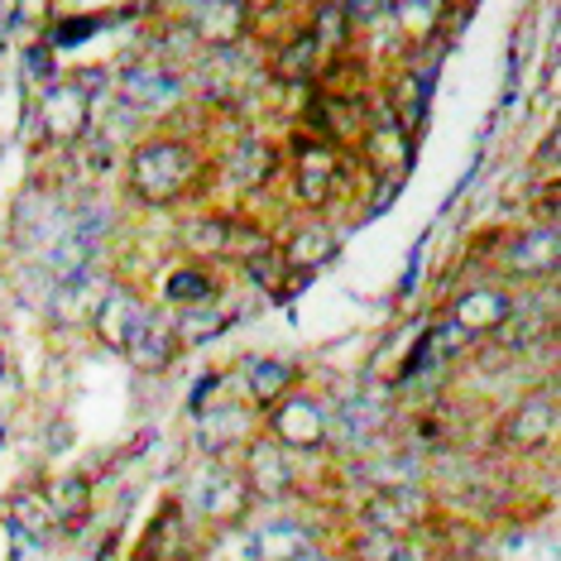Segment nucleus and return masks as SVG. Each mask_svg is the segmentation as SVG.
<instances>
[{"label": "nucleus", "mask_w": 561, "mask_h": 561, "mask_svg": "<svg viewBox=\"0 0 561 561\" xmlns=\"http://www.w3.org/2000/svg\"><path fill=\"white\" fill-rule=\"evenodd\" d=\"M446 561H480V557H470V552H461V557H446Z\"/></svg>", "instance_id": "72a5a7b5"}, {"label": "nucleus", "mask_w": 561, "mask_h": 561, "mask_svg": "<svg viewBox=\"0 0 561 561\" xmlns=\"http://www.w3.org/2000/svg\"><path fill=\"white\" fill-rule=\"evenodd\" d=\"M245 437H250V423L240 408H202L197 413V446L207 451V461H221Z\"/></svg>", "instance_id": "dca6fc26"}, {"label": "nucleus", "mask_w": 561, "mask_h": 561, "mask_svg": "<svg viewBox=\"0 0 561 561\" xmlns=\"http://www.w3.org/2000/svg\"><path fill=\"white\" fill-rule=\"evenodd\" d=\"M336 173H341V159H336V145L327 139H298V173H293V193L308 207H327L331 193H336Z\"/></svg>", "instance_id": "423d86ee"}, {"label": "nucleus", "mask_w": 561, "mask_h": 561, "mask_svg": "<svg viewBox=\"0 0 561 561\" xmlns=\"http://www.w3.org/2000/svg\"><path fill=\"white\" fill-rule=\"evenodd\" d=\"M197 173V159L187 145H178V139H145V145L130 154V183L135 193L145 202H154V207H169L187 193V183H193Z\"/></svg>", "instance_id": "f257e3e1"}, {"label": "nucleus", "mask_w": 561, "mask_h": 561, "mask_svg": "<svg viewBox=\"0 0 561 561\" xmlns=\"http://www.w3.org/2000/svg\"><path fill=\"white\" fill-rule=\"evenodd\" d=\"M336 254V236L327 231V226H302L298 236H293V245L284 250V264L288 270H312V264H322Z\"/></svg>", "instance_id": "5701e85b"}, {"label": "nucleus", "mask_w": 561, "mask_h": 561, "mask_svg": "<svg viewBox=\"0 0 561 561\" xmlns=\"http://www.w3.org/2000/svg\"><path fill=\"white\" fill-rule=\"evenodd\" d=\"M393 15L408 20V24H427V20H437V15H442V5H437V0H423V5L403 0V5H393Z\"/></svg>", "instance_id": "c85d7f7f"}, {"label": "nucleus", "mask_w": 561, "mask_h": 561, "mask_svg": "<svg viewBox=\"0 0 561 561\" xmlns=\"http://www.w3.org/2000/svg\"><path fill=\"white\" fill-rule=\"evenodd\" d=\"M557 145H561L557 135H547V139H542V169H557Z\"/></svg>", "instance_id": "2f4dec72"}, {"label": "nucleus", "mask_w": 561, "mask_h": 561, "mask_svg": "<svg viewBox=\"0 0 561 561\" xmlns=\"http://www.w3.org/2000/svg\"><path fill=\"white\" fill-rule=\"evenodd\" d=\"M250 533V552L254 561H302L312 557V533L293 518H274L264 528H245Z\"/></svg>", "instance_id": "ddd939ff"}, {"label": "nucleus", "mask_w": 561, "mask_h": 561, "mask_svg": "<svg viewBox=\"0 0 561 561\" xmlns=\"http://www.w3.org/2000/svg\"><path fill=\"white\" fill-rule=\"evenodd\" d=\"M245 490L250 500H278V494H288L293 484V466H288V451L270 437H254L250 451H245Z\"/></svg>", "instance_id": "0eeeda50"}, {"label": "nucleus", "mask_w": 561, "mask_h": 561, "mask_svg": "<svg viewBox=\"0 0 561 561\" xmlns=\"http://www.w3.org/2000/svg\"><path fill=\"white\" fill-rule=\"evenodd\" d=\"M557 260H561L557 226H538V231H523L514 245H508V254H504L508 274H518V278H542V274H552V270H557Z\"/></svg>", "instance_id": "2eb2a0df"}, {"label": "nucleus", "mask_w": 561, "mask_h": 561, "mask_svg": "<svg viewBox=\"0 0 561 561\" xmlns=\"http://www.w3.org/2000/svg\"><path fill=\"white\" fill-rule=\"evenodd\" d=\"M178 96H183V82H178L169 68H159V62H135L121 78V101L135 111H163V106H173Z\"/></svg>", "instance_id": "9b49d317"}, {"label": "nucleus", "mask_w": 561, "mask_h": 561, "mask_svg": "<svg viewBox=\"0 0 561 561\" xmlns=\"http://www.w3.org/2000/svg\"><path fill=\"white\" fill-rule=\"evenodd\" d=\"M250 24V5L240 0H207V5L187 10V30L197 34L202 44H236Z\"/></svg>", "instance_id": "4468645a"}, {"label": "nucleus", "mask_w": 561, "mask_h": 561, "mask_svg": "<svg viewBox=\"0 0 561 561\" xmlns=\"http://www.w3.org/2000/svg\"><path fill=\"white\" fill-rule=\"evenodd\" d=\"M557 432V403L552 393H533V399H523L514 413L504 417V446H514V451H538V446L552 442Z\"/></svg>", "instance_id": "1a4fd4ad"}, {"label": "nucleus", "mask_w": 561, "mask_h": 561, "mask_svg": "<svg viewBox=\"0 0 561 561\" xmlns=\"http://www.w3.org/2000/svg\"><path fill=\"white\" fill-rule=\"evenodd\" d=\"M245 385H250V399L254 403H278L288 399L293 385H298V369H293L288 360H264V355H254V360H245Z\"/></svg>", "instance_id": "6ab92c4d"}, {"label": "nucleus", "mask_w": 561, "mask_h": 561, "mask_svg": "<svg viewBox=\"0 0 561 561\" xmlns=\"http://www.w3.org/2000/svg\"><path fill=\"white\" fill-rule=\"evenodd\" d=\"M145 561H193V533H187L183 508L169 504L159 514V523L145 538Z\"/></svg>", "instance_id": "a211bd4d"}, {"label": "nucleus", "mask_w": 561, "mask_h": 561, "mask_svg": "<svg viewBox=\"0 0 561 561\" xmlns=\"http://www.w3.org/2000/svg\"><path fill=\"white\" fill-rule=\"evenodd\" d=\"M39 72V78H48V54H30V78Z\"/></svg>", "instance_id": "473e14b6"}, {"label": "nucleus", "mask_w": 561, "mask_h": 561, "mask_svg": "<svg viewBox=\"0 0 561 561\" xmlns=\"http://www.w3.org/2000/svg\"><path fill=\"white\" fill-rule=\"evenodd\" d=\"M369 154H375L379 163L385 159L408 163V135H403V125L393 116H385V125H375V135H369Z\"/></svg>", "instance_id": "b1692460"}, {"label": "nucleus", "mask_w": 561, "mask_h": 561, "mask_svg": "<svg viewBox=\"0 0 561 561\" xmlns=\"http://www.w3.org/2000/svg\"><path fill=\"white\" fill-rule=\"evenodd\" d=\"M221 327V312L216 308H193V312H183V322L173 327V336L178 341H207V331Z\"/></svg>", "instance_id": "cd10ccee"}, {"label": "nucleus", "mask_w": 561, "mask_h": 561, "mask_svg": "<svg viewBox=\"0 0 561 561\" xmlns=\"http://www.w3.org/2000/svg\"><path fill=\"white\" fill-rule=\"evenodd\" d=\"M125 360H130L135 369H145V375H159V369H169L173 365V355H178V336H173V327L163 322V317L149 312L145 322L135 327V336L125 341Z\"/></svg>", "instance_id": "f8f14e48"}, {"label": "nucleus", "mask_w": 561, "mask_h": 561, "mask_svg": "<svg viewBox=\"0 0 561 561\" xmlns=\"http://www.w3.org/2000/svg\"><path fill=\"white\" fill-rule=\"evenodd\" d=\"M393 561H427V552H423V547H413V542H399Z\"/></svg>", "instance_id": "7c9ffc66"}, {"label": "nucleus", "mask_w": 561, "mask_h": 561, "mask_svg": "<svg viewBox=\"0 0 561 561\" xmlns=\"http://www.w3.org/2000/svg\"><path fill=\"white\" fill-rule=\"evenodd\" d=\"M163 298L173 302V308H211L216 302V284L207 270H197V264H183V270L169 274V284H163Z\"/></svg>", "instance_id": "aec40b11"}, {"label": "nucleus", "mask_w": 561, "mask_h": 561, "mask_svg": "<svg viewBox=\"0 0 561 561\" xmlns=\"http://www.w3.org/2000/svg\"><path fill=\"white\" fill-rule=\"evenodd\" d=\"M317 48H322L317 34H293V39L274 54V78L278 82H308L317 72Z\"/></svg>", "instance_id": "412c9836"}, {"label": "nucleus", "mask_w": 561, "mask_h": 561, "mask_svg": "<svg viewBox=\"0 0 561 561\" xmlns=\"http://www.w3.org/2000/svg\"><path fill=\"white\" fill-rule=\"evenodd\" d=\"M39 125H44L48 145H78L87 135V125H92V96H87L78 82H54L44 92Z\"/></svg>", "instance_id": "20e7f679"}, {"label": "nucleus", "mask_w": 561, "mask_h": 561, "mask_svg": "<svg viewBox=\"0 0 561 561\" xmlns=\"http://www.w3.org/2000/svg\"><path fill=\"white\" fill-rule=\"evenodd\" d=\"M207 561H254L250 533L245 528H221L216 533V542L207 547Z\"/></svg>", "instance_id": "a878e982"}, {"label": "nucleus", "mask_w": 561, "mask_h": 561, "mask_svg": "<svg viewBox=\"0 0 561 561\" xmlns=\"http://www.w3.org/2000/svg\"><path fill=\"white\" fill-rule=\"evenodd\" d=\"M0 523H5L15 538H34V542H44L48 533L58 528V518L48 514V504H44V494H34V490H15L5 504H0Z\"/></svg>", "instance_id": "f3484780"}, {"label": "nucleus", "mask_w": 561, "mask_h": 561, "mask_svg": "<svg viewBox=\"0 0 561 561\" xmlns=\"http://www.w3.org/2000/svg\"><path fill=\"white\" fill-rule=\"evenodd\" d=\"M44 504L58 518V528L62 523H82L87 508H92V490H87V480H54L44 490Z\"/></svg>", "instance_id": "4be33fe9"}, {"label": "nucleus", "mask_w": 561, "mask_h": 561, "mask_svg": "<svg viewBox=\"0 0 561 561\" xmlns=\"http://www.w3.org/2000/svg\"><path fill=\"white\" fill-rule=\"evenodd\" d=\"M145 317H149L145 298H135L130 288H106L96 302V312H92V331L111 351H125V341L135 336V327L145 322Z\"/></svg>", "instance_id": "9d476101"}, {"label": "nucleus", "mask_w": 561, "mask_h": 561, "mask_svg": "<svg viewBox=\"0 0 561 561\" xmlns=\"http://www.w3.org/2000/svg\"><path fill=\"white\" fill-rule=\"evenodd\" d=\"M270 442L288 451H317L327 442V408L308 393H288L270 408Z\"/></svg>", "instance_id": "7ed1b4c3"}, {"label": "nucleus", "mask_w": 561, "mask_h": 561, "mask_svg": "<svg viewBox=\"0 0 561 561\" xmlns=\"http://www.w3.org/2000/svg\"><path fill=\"white\" fill-rule=\"evenodd\" d=\"M508 312H514V298H508L504 288L484 284L451 302V327L461 331V336H484V331H500L508 322Z\"/></svg>", "instance_id": "6e6552de"}, {"label": "nucleus", "mask_w": 561, "mask_h": 561, "mask_svg": "<svg viewBox=\"0 0 561 561\" xmlns=\"http://www.w3.org/2000/svg\"><path fill=\"white\" fill-rule=\"evenodd\" d=\"M393 552H399V542L385 538V533H355L351 538V561H393Z\"/></svg>", "instance_id": "bb28decb"}, {"label": "nucleus", "mask_w": 561, "mask_h": 561, "mask_svg": "<svg viewBox=\"0 0 561 561\" xmlns=\"http://www.w3.org/2000/svg\"><path fill=\"white\" fill-rule=\"evenodd\" d=\"M183 504L193 508L197 518L216 523V528H240V518L250 514V490L245 476L231 470L226 461H202L193 476L183 480Z\"/></svg>", "instance_id": "f03ea898"}, {"label": "nucleus", "mask_w": 561, "mask_h": 561, "mask_svg": "<svg viewBox=\"0 0 561 561\" xmlns=\"http://www.w3.org/2000/svg\"><path fill=\"white\" fill-rule=\"evenodd\" d=\"M423 518V494L408 490V484H393V490H375L369 504L360 508V528L365 533H385L393 542H408V533Z\"/></svg>", "instance_id": "39448f33"}, {"label": "nucleus", "mask_w": 561, "mask_h": 561, "mask_svg": "<svg viewBox=\"0 0 561 561\" xmlns=\"http://www.w3.org/2000/svg\"><path fill=\"white\" fill-rule=\"evenodd\" d=\"M15 557H20V538L0 523V561H15Z\"/></svg>", "instance_id": "c756f323"}, {"label": "nucleus", "mask_w": 561, "mask_h": 561, "mask_svg": "<svg viewBox=\"0 0 561 561\" xmlns=\"http://www.w3.org/2000/svg\"><path fill=\"white\" fill-rule=\"evenodd\" d=\"M284 254H274V250H254V254H245V274L254 278L260 288H284Z\"/></svg>", "instance_id": "393cba45"}]
</instances>
